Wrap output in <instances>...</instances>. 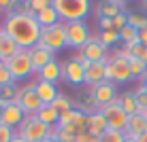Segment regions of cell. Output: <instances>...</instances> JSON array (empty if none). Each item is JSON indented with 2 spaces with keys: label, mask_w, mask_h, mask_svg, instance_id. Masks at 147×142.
I'll return each instance as SVG.
<instances>
[{
  "label": "cell",
  "mask_w": 147,
  "mask_h": 142,
  "mask_svg": "<svg viewBox=\"0 0 147 142\" xmlns=\"http://www.w3.org/2000/svg\"><path fill=\"white\" fill-rule=\"evenodd\" d=\"M124 140H126V134L117 129H107L100 136V142H124Z\"/></svg>",
  "instance_id": "obj_32"
},
{
  "label": "cell",
  "mask_w": 147,
  "mask_h": 142,
  "mask_svg": "<svg viewBox=\"0 0 147 142\" xmlns=\"http://www.w3.org/2000/svg\"><path fill=\"white\" fill-rule=\"evenodd\" d=\"M0 64H2V62H0Z\"/></svg>",
  "instance_id": "obj_50"
},
{
  "label": "cell",
  "mask_w": 147,
  "mask_h": 142,
  "mask_svg": "<svg viewBox=\"0 0 147 142\" xmlns=\"http://www.w3.org/2000/svg\"><path fill=\"white\" fill-rule=\"evenodd\" d=\"M36 95L40 98V102H43L45 106H49V104H53L55 102V98L60 95V89H58V85H51V83H45V81H38L36 79Z\"/></svg>",
  "instance_id": "obj_16"
},
{
  "label": "cell",
  "mask_w": 147,
  "mask_h": 142,
  "mask_svg": "<svg viewBox=\"0 0 147 142\" xmlns=\"http://www.w3.org/2000/svg\"><path fill=\"white\" fill-rule=\"evenodd\" d=\"M0 30H2V26H0Z\"/></svg>",
  "instance_id": "obj_49"
},
{
  "label": "cell",
  "mask_w": 147,
  "mask_h": 142,
  "mask_svg": "<svg viewBox=\"0 0 147 142\" xmlns=\"http://www.w3.org/2000/svg\"><path fill=\"white\" fill-rule=\"evenodd\" d=\"M13 83H15L13 74L9 72V68L4 64H0V87H4V85H13Z\"/></svg>",
  "instance_id": "obj_35"
},
{
  "label": "cell",
  "mask_w": 147,
  "mask_h": 142,
  "mask_svg": "<svg viewBox=\"0 0 147 142\" xmlns=\"http://www.w3.org/2000/svg\"><path fill=\"white\" fill-rule=\"evenodd\" d=\"M26 117L28 115L22 110L19 104H11V106H7V108H2V125H7V127L17 131L22 127V123L26 121Z\"/></svg>",
  "instance_id": "obj_13"
},
{
  "label": "cell",
  "mask_w": 147,
  "mask_h": 142,
  "mask_svg": "<svg viewBox=\"0 0 147 142\" xmlns=\"http://www.w3.org/2000/svg\"><path fill=\"white\" fill-rule=\"evenodd\" d=\"M139 43H141V45H145V47H147V28L139 30Z\"/></svg>",
  "instance_id": "obj_41"
},
{
  "label": "cell",
  "mask_w": 147,
  "mask_h": 142,
  "mask_svg": "<svg viewBox=\"0 0 147 142\" xmlns=\"http://www.w3.org/2000/svg\"><path fill=\"white\" fill-rule=\"evenodd\" d=\"M66 34H68V47L81 51V49L90 43L92 30L88 28L85 21H75V23H66Z\"/></svg>",
  "instance_id": "obj_9"
},
{
  "label": "cell",
  "mask_w": 147,
  "mask_h": 142,
  "mask_svg": "<svg viewBox=\"0 0 147 142\" xmlns=\"http://www.w3.org/2000/svg\"><path fill=\"white\" fill-rule=\"evenodd\" d=\"M11 142H26V140H24V138H22V136H17V134H15V136H13V140H11Z\"/></svg>",
  "instance_id": "obj_43"
},
{
  "label": "cell",
  "mask_w": 147,
  "mask_h": 142,
  "mask_svg": "<svg viewBox=\"0 0 147 142\" xmlns=\"http://www.w3.org/2000/svg\"><path fill=\"white\" fill-rule=\"evenodd\" d=\"M38 81H45V83H51V85H58L62 81V62L53 59L51 64H47L45 68L38 70Z\"/></svg>",
  "instance_id": "obj_15"
},
{
  "label": "cell",
  "mask_w": 147,
  "mask_h": 142,
  "mask_svg": "<svg viewBox=\"0 0 147 142\" xmlns=\"http://www.w3.org/2000/svg\"><path fill=\"white\" fill-rule=\"evenodd\" d=\"M143 9H147V0H145V2H143Z\"/></svg>",
  "instance_id": "obj_47"
},
{
  "label": "cell",
  "mask_w": 147,
  "mask_h": 142,
  "mask_svg": "<svg viewBox=\"0 0 147 142\" xmlns=\"http://www.w3.org/2000/svg\"><path fill=\"white\" fill-rule=\"evenodd\" d=\"M126 26H128V11H121L113 17V28L119 32V30H124Z\"/></svg>",
  "instance_id": "obj_34"
},
{
  "label": "cell",
  "mask_w": 147,
  "mask_h": 142,
  "mask_svg": "<svg viewBox=\"0 0 147 142\" xmlns=\"http://www.w3.org/2000/svg\"><path fill=\"white\" fill-rule=\"evenodd\" d=\"M36 117H38V121H43V123L47 125V127H51V129L58 125V121H60V113L53 108L51 104H49V106H43V108L38 110Z\"/></svg>",
  "instance_id": "obj_26"
},
{
  "label": "cell",
  "mask_w": 147,
  "mask_h": 142,
  "mask_svg": "<svg viewBox=\"0 0 147 142\" xmlns=\"http://www.w3.org/2000/svg\"><path fill=\"white\" fill-rule=\"evenodd\" d=\"M34 19H36V23L40 28H51V26H55V23H60V15L53 9V4H49L45 11L36 13V15H34Z\"/></svg>",
  "instance_id": "obj_21"
},
{
  "label": "cell",
  "mask_w": 147,
  "mask_h": 142,
  "mask_svg": "<svg viewBox=\"0 0 147 142\" xmlns=\"http://www.w3.org/2000/svg\"><path fill=\"white\" fill-rule=\"evenodd\" d=\"M128 26H132L134 30L147 28V15H143V13H128Z\"/></svg>",
  "instance_id": "obj_31"
},
{
  "label": "cell",
  "mask_w": 147,
  "mask_h": 142,
  "mask_svg": "<svg viewBox=\"0 0 147 142\" xmlns=\"http://www.w3.org/2000/svg\"><path fill=\"white\" fill-rule=\"evenodd\" d=\"M43 142H60V140H58V138H55V136L51 134V136H49V138H45Z\"/></svg>",
  "instance_id": "obj_42"
},
{
  "label": "cell",
  "mask_w": 147,
  "mask_h": 142,
  "mask_svg": "<svg viewBox=\"0 0 147 142\" xmlns=\"http://www.w3.org/2000/svg\"><path fill=\"white\" fill-rule=\"evenodd\" d=\"M53 136L60 142H77L79 129L75 125H55L53 127Z\"/></svg>",
  "instance_id": "obj_24"
},
{
  "label": "cell",
  "mask_w": 147,
  "mask_h": 142,
  "mask_svg": "<svg viewBox=\"0 0 147 142\" xmlns=\"http://www.w3.org/2000/svg\"><path fill=\"white\" fill-rule=\"evenodd\" d=\"M88 95L94 100V104L98 106V110H100L102 106H107V104H111V102L117 100V89H115L113 83L105 81V83L96 85V87H90L88 89Z\"/></svg>",
  "instance_id": "obj_10"
},
{
  "label": "cell",
  "mask_w": 147,
  "mask_h": 142,
  "mask_svg": "<svg viewBox=\"0 0 147 142\" xmlns=\"http://www.w3.org/2000/svg\"><path fill=\"white\" fill-rule=\"evenodd\" d=\"M119 104H121V108L126 110L128 117L139 113V102H136V93L134 91H124V93L119 95Z\"/></svg>",
  "instance_id": "obj_25"
},
{
  "label": "cell",
  "mask_w": 147,
  "mask_h": 142,
  "mask_svg": "<svg viewBox=\"0 0 147 142\" xmlns=\"http://www.w3.org/2000/svg\"><path fill=\"white\" fill-rule=\"evenodd\" d=\"M51 134H53V129L47 127L43 121H38L36 115L26 117V121L22 123V127L17 129V136H22L26 142H43L45 138H49Z\"/></svg>",
  "instance_id": "obj_5"
},
{
  "label": "cell",
  "mask_w": 147,
  "mask_h": 142,
  "mask_svg": "<svg viewBox=\"0 0 147 142\" xmlns=\"http://www.w3.org/2000/svg\"><path fill=\"white\" fill-rule=\"evenodd\" d=\"M28 53H30V59H32V66H34V74H38L40 68H45L47 64H51L55 59V53H51L49 49H45L43 45H34V47H30Z\"/></svg>",
  "instance_id": "obj_14"
},
{
  "label": "cell",
  "mask_w": 147,
  "mask_h": 142,
  "mask_svg": "<svg viewBox=\"0 0 147 142\" xmlns=\"http://www.w3.org/2000/svg\"><path fill=\"white\" fill-rule=\"evenodd\" d=\"M130 62V72H132V79H145L147 74V64L141 62V59H128Z\"/></svg>",
  "instance_id": "obj_30"
},
{
  "label": "cell",
  "mask_w": 147,
  "mask_h": 142,
  "mask_svg": "<svg viewBox=\"0 0 147 142\" xmlns=\"http://www.w3.org/2000/svg\"><path fill=\"white\" fill-rule=\"evenodd\" d=\"M38 45H43L45 49H49L51 53L62 51L64 47H68V34H66V23L60 21L51 28H43L40 30V40Z\"/></svg>",
  "instance_id": "obj_4"
},
{
  "label": "cell",
  "mask_w": 147,
  "mask_h": 142,
  "mask_svg": "<svg viewBox=\"0 0 147 142\" xmlns=\"http://www.w3.org/2000/svg\"><path fill=\"white\" fill-rule=\"evenodd\" d=\"M136 102H139V115H143L147 119V91L141 95H136Z\"/></svg>",
  "instance_id": "obj_38"
},
{
  "label": "cell",
  "mask_w": 147,
  "mask_h": 142,
  "mask_svg": "<svg viewBox=\"0 0 147 142\" xmlns=\"http://www.w3.org/2000/svg\"><path fill=\"white\" fill-rule=\"evenodd\" d=\"M40 30L43 28L36 23V19H34L32 15L19 13V11H13V13L4 15L2 32H7L22 49H30V47H34V45H38Z\"/></svg>",
  "instance_id": "obj_1"
},
{
  "label": "cell",
  "mask_w": 147,
  "mask_h": 142,
  "mask_svg": "<svg viewBox=\"0 0 147 142\" xmlns=\"http://www.w3.org/2000/svg\"><path fill=\"white\" fill-rule=\"evenodd\" d=\"M62 79L68 81L70 85H85V68L77 59H66L62 62Z\"/></svg>",
  "instance_id": "obj_11"
},
{
  "label": "cell",
  "mask_w": 147,
  "mask_h": 142,
  "mask_svg": "<svg viewBox=\"0 0 147 142\" xmlns=\"http://www.w3.org/2000/svg\"><path fill=\"white\" fill-rule=\"evenodd\" d=\"M98 28H100V32H105V30H113V19L98 17Z\"/></svg>",
  "instance_id": "obj_39"
},
{
  "label": "cell",
  "mask_w": 147,
  "mask_h": 142,
  "mask_svg": "<svg viewBox=\"0 0 147 142\" xmlns=\"http://www.w3.org/2000/svg\"><path fill=\"white\" fill-rule=\"evenodd\" d=\"M51 4L60 15V21L64 23L85 21V17L92 11L90 0H51Z\"/></svg>",
  "instance_id": "obj_2"
},
{
  "label": "cell",
  "mask_w": 147,
  "mask_h": 142,
  "mask_svg": "<svg viewBox=\"0 0 147 142\" xmlns=\"http://www.w3.org/2000/svg\"><path fill=\"white\" fill-rule=\"evenodd\" d=\"M124 142H136V138H128V136H126V140Z\"/></svg>",
  "instance_id": "obj_45"
},
{
  "label": "cell",
  "mask_w": 147,
  "mask_h": 142,
  "mask_svg": "<svg viewBox=\"0 0 147 142\" xmlns=\"http://www.w3.org/2000/svg\"><path fill=\"white\" fill-rule=\"evenodd\" d=\"M17 95H19L17 83L0 87V110L7 108V106H11V104H17Z\"/></svg>",
  "instance_id": "obj_23"
},
{
  "label": "cell",
  "mask_w": 147,
  "mask_h": 142,
  "mask_svg": "<svg viewBox=\"0 0 147 142\" xmlns=\"http://www.w3.org/2000/svg\"><path fill=\"white\" fill-rule=\"evenodd\" d=\"M15 134H17L15 129H11V127H7V125L0 123V142H11Z\"/></svg>",
  "instance_id": "obj_37"
},
{
  "label": "cell",
  "mask_w": 147,
  "mask_h": 142,
  "mask_svg": "<svg viewBox=\"0 0 147 142\" xmlns=\"http://www.w3.org/2000/svg\"><path fill=\"white\" fill-rule=\"evenodd\" d=\"M136 142H147V131H145L143 136H139V138H136Z\"/></svg>",
  "instance_id": "obj_44"
},
{
  "label": "cell",
  "mask_w": 147,
  "mask_h": 142,
  "mask_svg": "<svg viewBox=\"0 0 147 142\" xmlns=\"http://www.w3.org/2000/svg\"><path fill=\"white\" fill-rule=\"evenodd\" d=\"M75 115H77V108H73V110H66V113H62V115H60V121H58V125H73V121H75Z\"/></svg>",
  "instance_id": "obj_36"
},
{
  "label": "cell",
  "mask_w": 147,
  "mask_h": 142,
  "mask_svg": "<svg viewBox=\"0 0 147 142\" xmlns=\"http://www.w3.org/2000/svg\"><path fill=\"white\" fill-rule=\"evenodd\" d=\"M0 123H2V110H0Z\"/></svg>",
  "instance_id": "obj_48"
},
{
  "label": "cell",
  "mask_w": 147,
  "mask_h": 142,
  "mask_svg": "<svg viewBox=\"0 0 147 142\" xmlns=\"http://www.w3.org/2000/svg\"><path fill=\"white\" fill-rule=\"evenodd\" d=\"M105 64L107 62H96V64H90L88 70H85V85L88 87H96V85L105 83Z\"/></svg>",
  "instance_id": "obj_19"
},
{
  "label": "cell",
  "mask_w": 147,
  "mask_h": 142,
  "mask_svg": "<svg viewBox=\"0 0 147 142\" xmlns=\"http://www.w3.org/2000/svg\"><path fill=\"white\" fill-rule=\"evenodd\" d=\"M22 51V47H19L17 43H15V40L9 36L7 32H2V30H0V62H7V59H11L15 53H19Z\"/></svg>",
  "instance_id": "obj_18"
},
{
  "label": "cell",
  "mask_w": 147,
  "mask_h": 142,
  "mask_svg": "<svg viewBox=\"0 0 147 142\" xmlns=\"http://www.w3.org/2000/svg\"><path fill=\"white\" fill-rule=\"evenodd\" d=\"M51 4V0H28V7H30V15H36L40 11H45V9Z\"/></svg>",
  "instance_id": "obj_33"
},
{
  "label": "cell",
  "mask_w": 147,
  "mask_h": 142,
  "mask_svg": "<svg viewBox=\"0 0 147 142\" xmlns=\"http://www.w3.org/2000/svg\"><path fill=\"white\" fill-rule=\"evenodd\" d=\"M105 79L113 85H124L132 81V72H130V62L124 57L119 51L109 55L107 64H105Z\"/></svg>",
  "instance_id": "obj_3"
},
{
  "label": "cell",
  "mask_w": 147,
  "mask_h": 142,
  "mask_svg": "<svg viewBox=\"0 0 147 142\" xmlns=\"http://www.w3.org/2000/svg\"><path fill=\"white\" fill-rule=\"evenodd\" d=\"M36 81H28L24 87H19V95H17V104L22 106V110L26 113L28 117L30 115H38V110L43 108V102L40 98L36 95Z\"/></svg>",
  "instance_id": "obj_7"
},
{
  "label": "cell",
  "mask_w": 147,
  "mask_h": 142,
  "mask_svg": "<svg viewBox=\"0 0 147 142\" xmlns=\"http://www.w3.org/2000/svg\"><path fill=\"white\" fill-rule=\"evenodd\" d=\"M51 106H53L55 110H58L60 115H62V113H66V110H73V108H75V102L68 98L66 93H60L58 98H55V102H53Z\"/></svg>",
  "instance_id": "obj_27"
},
{
  "label": "cell",
  "mask_w": 147,
  "mask_h": 142,
  "mask_svg": "<svg viewBox=\"0 0 147 142\" xmlns=\"http://www.w3.org/2000/svg\"><path fill=\"white\" fill-rule=\"evenodd\" d=\"M77 142H100L98 136H92L90 131H83V134L77 136Z\"/></svg>",
  "instance_id": "obj_40"
},
{
  "label": "cell",
  "mask_w": 147,
  "mask_h": 142,
  "mask_svg": "<svg viewBox=\"0 0 147 142\" xmlns=\"http://www.w3.org/2000/svg\"><path fill=\"white\" fill-rule=\"evenodd\" d=\"M143 85H145V89H147V74H145V79H143Z\"/></svg>",
  "instance_id": "obj_46"
},
{
  "label": "cell",
  "mask_w": 147,
  "mask_h": 142,
  "mask_svg": "<svg viewBox=\"0 0 147 142\" xmlns=\"http://www.w3.org/2000/svg\"><path fill=\"white\" fill-rule=\"evenodd\" d=\"M100 43L105 45V47H113V45H117L119 43V32L117 30H105V32H100Z\"/></svg>",
  "instance_id": "obj_29"
},
{
  "label": "cell",
  "mask_w": 147,
  "mask_h": 142,
  "mask_svg": "<svg viewBox=\"0 0 147 142\" xmlns=\"http://www.w3.org/2000/svg\"><path fill=\"white\" fill-rule=\"evenodd\" d=\"M119 40L124 45H134L139 43V30H134L132 26H126L124 30H119Z\"/></svg>",
  "instance_id": "obj_28"
},
{
  "label": "cell",
  "mask_w": 147,
  "mask_h": 142,
  "mask_svg": "<svg viewBox=\"0 0 147 142\" xmlns=\"http://www.w3.org/2000/svg\"><path fill=\"white\" fill-rule=\"evenodd\" d=\"M145 131H147V119L143 115L136 113V115H132L128 119V127H126L124 134L128 136V138H139V136H143Z\"/></svg>",
  "instance_id": "obj_20"
},
{
  "label": "cell",
  "mask_w": 147,
  "mask_h": 142,
  "mask_svg": "<svg viewBox=\"0 0 147 142\" xmlns=\"http://www.w3.org/2000/svg\"><path fill=\"white\" fill-rule=\"evenodd\" d=\"M4 66L9 68V72L13 74L15 81H24V79H30L34 74V66H32V59H30V53L28 49H22L19 53H15L11 59H7Z\"/></svg>",
  "instance_id": "obj_6"
},
{
  "label": "cell",
  "mask_w": 147,
  "mask_h": 142,
  "mask_svg": "<svg viewBox=\"0 0 147 142\" xmlns=\"http://www.w3.org/2000/svg\"><path fill=\"white\" fill-rule=\"evenodd\" d=\"M126 11V2H121V0H109V2H102L98 4V17H109L113 19L117 13Z\"/></svg>",
  "instance_id": "obj_22"
},
{
  "label": "cell",
  "mask_w": 147,
  "mask_h": 142,
  "mask_svg": "<svg viewBox=\"0 0 147 142\" xmlns=\"http://www.w3.org/2000/svg\"><path fill=\"white\" fill-rule=\"evenodd\" d=\"M107 129H109V121H107V117L100 113V110L88 115V129H85V131H90L92 136H98V138H100Z\"/></svg>",
  "instance_id": "obj_17"
},
{
  "label": "cell",
  "mask_w": 147,
  "mask_h": 142,
  "mask_svg": "<svg viewBox=\"0 0 147 142\" xmlns=\"http://www.w3.org/2000/svg\"><path fill=\"white\" fill-rule=\"evenodd\" d=\"M100 113L107 117V121H109V129L126 131V127H128V119H130V117L126 115V110H124V108H121V104H119V95H117V100H115V102H111V104H107V106H102V108H100Z\"/></svg>",
  "instance_id": "obj_8"
},
{
  "label": "cell",
  "mask_w": 147,
  "mask_h": 142,
  "mask_svg": "<svg viewBox=\"0 0 147 142\" xmlns=\"http://www.w3.org/2000/svg\"><path fill=\"white\" fill-rule=\"evenodd\" d=\"M81 55L88 59L90 64H96V62H107L109 59V49L105 47L100 40H90L83 49H81Z\"/></svg>",
  "instance_id": "obj_12"
}]
</instances>
